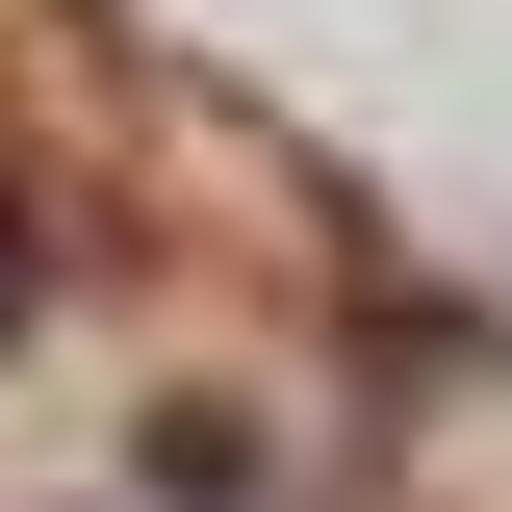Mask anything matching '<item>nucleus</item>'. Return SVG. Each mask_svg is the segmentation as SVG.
<instances>
[{"instance_id": "obj_1", "label": "nucleus", "mask_w": 512, "mask_h": 512, "mask_svg": "<svg viewBox=\"0 0 512 512\" xmlns=\"http://www.w3.org/2000/svg\"><path fill=\"white\" fill-rule=\"evenodd\" d=\"M0 282H26V231H0Z\"/></svg>"}]
</instances>
